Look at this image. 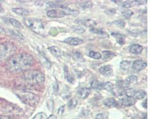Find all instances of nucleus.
I'll use <instances>...</instances> for the list:
<instances>
[{
  "label": "nucleus",
  "instance_id": "72a5a7b5",
  "mask_svg": "<svg viewBox=\"0 0 160 119\" xmlns=\"http://www.w3.org/2000/svg\"><path fill=\"white\" fill-rule=\"evenodd\" d=\"M89 56L93 59H100L102 57L101 54L98 53H96V52H94V51H90L89 53Z\"/></svg>",
  "mask_w": 160,
  "mask_h": 119
},
{
  "label": "nucleus",
  "instance_id": "1a4fd4ad",
  "mask_svg": "<svg viewBox=\"0 0 160 119\" xmlns=\"http://www.w3.org/2000/svg\"><path fill=\"white\" fill-rule=\"evenodd\" d=\"M100 73L105 77H111L113 74V70L111 66L106 65L100 68Z\"/></svg>",
  "mask_w": 160,
  "mask_h": 119
},
{
  "label": "nucleus",
  "instance_id": "5701e85b",
  "mask_svg": "<svg viewBox=\"0 0 160 119\" xmlns=\"http://www.w3.org/2000/svg\"><path fill=\"white\" fill-rule=\"evenodd\" d=\"M104 104L108 108H114L118 105V102L113 98H109L104 101Z\"/></svg>",
  "mask_w": 160,
  "mask_h": 119
},
{
  "label": "nucleus",
  "instance_id": "cd10ccee",
  "mask_svg": "<svg viewBox=\"0 0 160 119\" xmlns=\"http://www.w3.org/2000/svg\"><path fill=\"white\" fill-rule=\"evenodd\" d=\"M146 95V92L142 90H136V93L134 97V98L135 100H141L143 99Z\"/></svg>",
  "mask_w": 160,
  "mask_h": 119
},
{
  "label": "nucleus",
  "instance_id": "473e14b6",
  "mask_svg": "<svg viewBox=\"0 0 160 119\" xmlns=\"http://www.w3.org/2000/svg\"><path fill=\"white\" fill-rule=\"evenodd\" d=\"M131 66V62L128 61H123L121 63V68L123 70H128Z\"/></svg>",
  "mask_w": 160,
  "mask_h": 119
},
{
  "label": "nucleus",
  "instance_id": "6ab92c4d",
  "mask_svg": "<svg viewBox=\"0 0 160 119\" xmlns=\"http://www.w3.org/2000/svg\"><path fill=\"white\" fill-rule=\"evenodd\" d=\"M144 49V47L139 44L133 45L129 48V52L134 54H140Z\"/></svg>",
  "mask_w": 160,
  "mask_h": 119
},
{
  "label": "nucleus",
  "instance_id": "ddd939ff",
  "mask_svg": "<svg viewBox=\"0 0 160 119\" xmlns=\"http://www.w3.org/2000/svg\"><path fill=\"white\" fill-rule=\"evenodd\" d=\"M136 100L134 98H122L119 100V104L122 107H129L136 103Z\"/></svg>",
  "mask_w": 160,
  "mask_h": 119
},
{
  "label": "nucleus",
  "instance_id": "de8ad7c7",
  "mask_svg": "<svg viewBox=\"0 0 160 119\" xmlns=\"http://www.w3.org/2000/svg\"><path fill=\"white\" fill-rule=\"evenodd\" d=\"M3 12H4V10H3V8H2V6H1V4L0 3V13H2Z\"/></svg>",
  "mask_w": 160,
  "mask_h": 119
},
{
  "label": "nucleus",
  "instance_id": "4c0bfd02",
  "mask_svg": "<svg viewBox=\"0 0 160 119\" xmlns=\"http://www.w3.org/2000/svg\"><path fill=\"white\" fill-rule=\"evenodd\" d=\"M133 14H134L133 12L131 10H125V11L123 12V13H122V15H124V17L126 19H128L132 15H133Z\"/></svg>",
  "mask_w": 160,
  "mask_h": 119
},
{
  "label": "nucleus",
  "instance_id": "20e7f679",
  "mask_svg": "<svg viewBox=\"0 0 160 119\" xmlns=\"http://www.w3.org/2000/svg\"><path fill=\"white\" fill-rule=\"evenodd\" d=\"M19 99L24 103L31 107H35L40 101V97L30 92H19L16 93Z\"/></svg>",
  "mask_w": 160,
  "mask_h": 119
},
{
  "label": "nucleus",
  "instance_id": "a211bd4d",
  "mask_svg": "<svg viewBox=\"0 0 160 119\" xmlns=\"http://www.w3.org/2000/svg\"><path fill=\"white\" fill-rule=\"evenodd\" d=\"M91 93V89L87 88H83L79 89L78 92V95L82 99L86 98Z\"/></svg>",
  "mask_w": 160,
  "mask_h": 119
},
{
  "label": "nucleus",
  "instance_id": "423d86ee",
  "mask_svg": "<svg viewBox=\"0 0 160 119\" xmlns=\"http://www.w3.org/2000/svg\"><path fill=\"white\" fill-rule=\"evenodd\" d=\"M4 33H6L7 35H9L10 36L13 38L14 39H18L20 41L24 40V35L19 32L17 30H13L9 29H4Z\"/></svg>",
  "mask_w": 160,
  "mask_h": 119
},
{
  "label": "nucleus",
  "instance_id": "6e6552de",
  "mask_svg": "<svg viewBox=\"0 0 160 119\" xmlns=\"http://www.w3.org/2000/svg\"><path fill=\"white\" fill-rule=\"evenodd\" d=\"M46 6L48 8H61L64 9L67 7V4L62 1H50L46 4Z\"/></svg>",
  "mask_w": 160,
  "mask_h": 119
},
{
  "label": "nucleus",
  "instance_id": "09e8293b",
  "mask_svg": "<svg viewBox=\"0 0 160 119\" xmlns=\"http://www.w3.org/2000/svg\"><path fill=\"white\" fill-rule=\"evenodd\" d=\"M0 33H4V29L0 26Z\"/></svg>",
  "mask_w": 160,
  "mask_h": 119
},
{
  "label": "nucleus",
  "instance_id": "f8f14e48",
  "mask_svg": "<svg viewBox=\"0 0 160 119\" xmlns=\"http://www.w3.org/2000/svg\"><path fill=\"white\" fill-rule=\"evenodd\" d=\"M83 40L78 38H68L64 41V42L72 46H77L83 43Z\"/></svg>",
  "mask_w": 160,
  "mask_h": 119
},
{
  "label": "nucleus",
  "instance_id": "9b49d317",
  "mask_svg": "<svg viewBox=\"0 0 160 119\" xmlns=\"http://www.w3.org/2000/svg\"><path fill=\"white\" fill-rule=\"evenodd\" d=\"M47 15L51 18H62L65 15L64 12L61 10H51L47 12Z\"/></svg>",
  "mask_w": 160,
  "mask_h": 119
},
{
  "label": "nucleus",
  "instance_id": "7c9ffc66",
  "mask_svg": "<svg viewBox=\"0 0 160 119\" xmlns=\"http://www.w3.org/2000/svg\"><path fill=\"white\" fill-rule=\"evenodd\" d=\"M71 29L73 32L78 34H82L85 32V29L80 26H73L71 27Z\"/></svg>",
  "mask_w": 160,
  "mask_h": 119
},
{
  "label": "nucleus",
  "instance_id": "bb28decb",
  "mask_svg": "<svg viewBox=\"0 0 160 119\" xmlns=\"http://www.w3.org/2000/svg\"><path fill=\"white\" fill-rule=\"evenodd\" d=\"M136 90L132 88H126L124 90V95L128 98H134Z\"/></svg>",
  "mask_w": 160,
  "mask_h": 119
},
{
  "label": "nucleus",
  "instance_id": "c9c22d12",
  "mask_svg": "<svg viewBox=\"0 0 160 119\" xmlns=\"http://www.w3.org/2000/svg\"><path fill=\"white\" fill-rule=\"evenodd\" d=\"M46 118H47L46 114L43 112H41L35 114L32 119H46Z\"/></svg>",
  "mask_w": 160,
  "mask_h": 119
},
{
  "label": "nucleus",
  "instance_id": "79ce46f5",
  "mask_svg": "<svg viewBox=\"0 0 160 119\" xmlns=\"http://www.w3.org/2000/svg\"><path fill=\"white\" fill-rule=\"evenodd\" d=\"M106 13L107 14V15H113L114 14H115L116 13V10L113 8H111V9H108L106 11Z\"/></svg>",
  "mask_w": 160,
  "mask_h": 119
},
{
  "label": "nucleus",
  "instance_id": "7ed1b4c3",
  "mask_svg": "<svg viewBox=\"0 0 160 119\" xmlns=\"http://www.w3.org/2000/svg\"><path fill=\"white\" fill-rule=\"evenodd\" d=\"M24 23L35 33L42 36L46 35L45 25L42 20L31 18H25L24 19Z\"/></svg>",
  "mask_w": 160,
  "mask_h": 119
},
{
  "label": "nucleus",
  "instance_id": "c85d7f7f",
  "mask_svg": "<svg viewBox=\"0 0 160 119\" xmlns=\"http://www.w3.org/2000/svg\"><path fill=\"white\" fill-rule=\"evenodd\" d=\"M104 89H106L107 91L111 92L113 95H115V88L111 82H107L106 83H104Z\"/></svg>",
  "mask_w": 160,
  "mask_h": 119
},
{
  "label": "nucleus",
  "instance_id": "ea45409f",
  "mask_svg": "<svg viewBox=\"0 0 160 119\" xmlns=\"http://www.w3.org/2000/svg\"><path fill=\"white\" fill-rule=\"evenodd\" d=\"M53 88L54 93L57 94L58 93V91H59V85H58V84L56 82L55 83H54V84L53 85Z\"/></svg>",
  "mask_w": 160,
  "mask_h": 119
},
{
  "label": "nucleus",
  "instance_id": "a19ab883",
  "mask_svg": "<svg viewBox=\"0 0 160 119\" xmlns=\"http://www.w3.org/2000/svg\"><path fill=\"white\" fill-rule=\"evenodd\" d=\"M64 111H65V105H63L60 107L58 110V114L62 116L64 114Z\"/></svg>",
  "mask_w": 160,
  "mask_h": 119
},
{
  "label": "nucleus",
  "instance_id": "f704fd0d",
  "mask_svg": "<svg viewBox=\"0 0 160 119\" xmlns=\"http://www.w3.org/2000/svg\"><path fill=\"white\" fill-rule=\"evenodd\" d=\"M112 23L113 25H115V26H116L119 28H123L125 26V22L122 20H116V21H114Z\"/></svg>",
  "mask_w": 160,
  "mask_h": 119
},
{
  "label": "nucleus",
  "instance_id": "2f4dec72",
  "mask_svg": "<svg viewBox=\"0 0 160 119\" xmlns=\"http://www.w3.org/2000/svg\"><path fill=\"white\" fill-rule=\"evenodd\" d=\"M78 104V101L75 98H70L68 103V108L69 109H73L76 107Z\"/></svg>",
  "mask_w": 160,
  "mask_h": 119
},
{
  "label": "nucleus",
  "instance_id": "2eb2a0df",
  "mask_svg": "<svg viewBox=\"0 0 160 119\" xmlns=\"http://www.w3.org/2000/svg\"><path fill=\"white\" fill-rule=\"evenodd\" d=\"M90 31L98 35L99 37L105 38H109L108 33L106 32V30L104 29H96L94 28H92L90 29Z\"/></svg>",
  "mask_w": 160,
  "mask_h": 119
},
{
  "label": "nucleus",
  "instance_id": "c756f323",
  "mask_svg": "<svg viewBox=\"0 0 160 119\" xmlns=\"http://www.w3.org/2000/svg\"><path fill=\"white\" fill-rule=\"evenodd\" d=\"M73 58L75 59L76 61L79 63H84L85 60L84 59L83 57L82 56V54L79 51H75L73 53Z\"/></svg>",
  "mask_w": 160,
  "mask_h": 119
},
{
  "label": "nucleus",
  "instance_id": "0eeeda50",
  "mask_svg": "<svg viewBox=\"0 0 160 119\" xmlns=\"http://www.w3.org/2000/svg\"><path fill=\"white\" fill-rule=\"evenodd\" d=\"M147 67V63L142 59L134 61L132 64V68L136 71H141Z\"/></svg>",
  "mask_w": 160,
  "mask_h": 119
},
{
  "label": "nucleus",
  "instance_id": "f257e3e1",
  "mask_svg": "<svg viewBox=\"0 0 160 119\" xmlns=\"http://www.w3.org/2000/svg\"><path fill=\"white\" fill-rule=\"evenodd\" d=\"M34 63L32 56L27 53L14 54L7 59L5 67L12 72H21L30 70Z\"/></svg>",
  "mask_w": 160,
  "mask_h": 119
},
{
  "label": "nucleus",
  "instance_id": "4468645a",
  "mask_svg": "<svg viewBox=\"0 0 160 119\" xmlns=\"http://www.w3.org/2000/svg\"><path fill=\"white\" fill-rule=\"evenodd\" d=\"M145 2H146V1H127L122 3V7L125 8H129L136 5L144 4Z\"/></svg>",
  "mask_w": 160,
  "mask_h": 119
},
{
  "label": "nucleus",
  "instance_id": "f03ea898",
  "mask_svg": "<svg viewBox=\"0 0 160 119\" xmlns=\"http://www.w3.org/2000/svg\"><path fill=\"white\" fill-rule=\"evenodd\" d=\"M23 77L26 82L31 85L42 84L45 80L43 73L36 70H28L25 71Z\"/></svg>",
  "mask_w": 160,
  "mask_h": 119
},
{
  "label": "nucleus",
  "instance_id": "393cba45",
  "mask_svg": "<svg viewBox=\"0 0 160 119\" xmlns=\"http://www.w3.org/2000/svg\"><path fill=\"white\" fill-rule=\"evenodd\" d=\"M9 22L12 26H13L14 27H15L17 29H23L24 28V26L22 25V24L14 18H10Z\"/></svg>",
  "mask_w": 160,
  "mask_h": 119
},
{
  "label": "nucleus",
  "instance_id": "f3484780",
  "mask_svg": "<svg viewBox=\"0 0 160 119\" xmlns=\"http://www.w3.org/2000/svg\"><path fill=\"white\" fill-rule=\"evenodd\" d=\"M49 51H50V53L55 57L56 58H61L62 56V54H61V51L60 50V49L59 48H58L56 46H50L48 48Z\"/></svg>",
  "mask_w": 160,
  "mask_h": 119
},
{
  "label": "nucleus",
  "instance_id": "49530a36",
  "mask_svg": "<svg viewBox=\"0 0 160 119\" xmlns=\"http://www.w3.org/2000/svg\"><path fill=\"white\" fill-rule=\"evenodd\" d=\"M48 119H57V117L55 115H50Z\"/></svg>",
  "mask_w": 160,
  "mask_h": 119
},
{
  "label": "nucleus",
  "instance_id": "58836bf2",
  "mask_svg": "<svg viewBox=\"0 0 160 119\" xmlns=\"http://www.w3.org/2000/svg\"><path fill=\"white\" fill-rule=\"evenodd\" d=\"M112 35L115 38H116V39L121 38H125V36L124 35H122L120 33H118V32H113V33H112Z\"/></svg>",
  "mask_w": 160,
  "mask_h": 119
},
{
  "label": "nucleus",
  "instance_id": "37998d69",
  "mask_svg": "<svg viewBox=\"0 0 160 119\" xmlns=\"http://www.w3.org/2000/svg\"><path fill=\"white\" fill-rule=\"evenodd\" d=\"M106 119V116H105L104 114H98V115H96V119Z\"/></svg>",
  "mask_w": 160,
  "mask_h": 119
},
{
  "label": "nucleus",
  "instance_id": "39448f33",
  "mask_svg": "<svg viewBox=\"0 0 160 119\" xmlns=\"http://www.w3.org/2000/svg\"><path fill=\"white\" fill-rule=\"evenodd\" d=\"M15 44L10 42H5L0 44V61L9 59L16 52Z\"/></svg>",
  "mask_w": 160,
  "mask_h": 119
},
{
  "label": "nucleus",
  "instance_id": "a878e982",
  "mask_svg": "<svg viewBox=\"0 0 160 119\" xmlns=\"http://www.w3.org/2000/svg\"><path fill=\"white\" fill-rule=\"evenodd\" d=\"M63 11L64 12V13L65 15H71L73 16H77L78 15H79V12L78 11L76 10H73V9H71L69 7H66L63 10Z\"/></svg>",
  "mask_w": 160,
  "mask_h": 119
},
{
  "label": "nucleus",
  "instance_id": "c03bdc74",
  "mask_svg": "<svg viewBox=\"0 0 160 119\" xmlns=\"http://www.w3.org/2000/svg\"><path fill=\"white\" fill-rule=\"evenodd\" d=\"M0 119H13L10 117L9 116H2L0 115Z\"/></svg>",
  "mask_w": 160,
  "mask_h": 119
},
{
  "label": "nucleus",
  "instance_id": "b1692460",
  "mask_svg": "<svg viewBox=\"0 0 160 119\" xmlns=\"http://www.w3.org/2000/svg\"><path fill=\"white\" fill-rule=\"evenodd\" d=\"M103 56L104 59L106 61L107 60H111V59H113L116 55L114 53L110 51H103Z\"/></svg>",
  "mask_w": 160,
  "mask_h": 119
},
{
  "label": "nucleus",
  "instance_id": "a18cd8bd",
  "mask_svg": "<svg viewBox=\"0 0 160 119\" xmlns=\"http://www.w3.org/2000/svg\"><path fill=\"white\" fill-rule=\"evenodd\" d=\"M142 106H143V107H144V108H147V100H144V101L142 103Z\"/></svg>",
  "mask_w": 160,
  "mask_h": 119
},
{
  "label": "nucleus",
  "instance_id": "412c9836",
  "mask_svg": "<svg viewBox=\"0 0 160 119\" xmlns=\"http://www.w3.org/2000/svg\"><path fill=\"white\" fill-rule=\"evenodd\" d=\"M64 76H65V79H67V82H69L71 84H73L74 82H75V79L69 73L68 67L66 66L64 67Z\"/></svg>",
  "mask_w": 160,
  "mask_h": 119
},
{
  "label": "nucleus",
  "instance_id": "aec40b11",
  "mask_svg": "<svg viewBox=\"0 0 160 119\" xmlns=\"http://www.w3.org/2000/svg\"><path fill=\"white\" fill-rule=\"evenodd\" d=\"M104 83L101 82H99L96 80H93L91 82V87L93 89H96V90H101L104 89Z\"/></svg>",
  "mask_w": 160,
  "mask_h": 119
},
{
  "label": "nucleus",
  "instance_id": "9d476101",
  "mask_svg": "<svg viewBox=\"0 0 160 119\" xmlns=\"http://www.w3.org/2000/svg\"><path fill=\"white\" fill-rule=\"evenodd\" d=\"M75 22L78 24H80L86 27H89L91 28H94L96 25V22L94 20L90 19H86L83 20H77Z\"/></svg>",
  "mask_w": 160,
  "mask_h": 119
},
{
  "label": "nucleus",
  "instance_id": "dca6fc26",
  "mask_svg": "<svg viewBox=\"0 0 160 119\" xmlns=\"http://www.w3.org/2000/svg\"><path fill=\"white\" fill-rule=\"evenodd\" d=\"M137 83V77L134 75H131L128 77L126 80L124 82V87L129 88L131 85H134Z\"/></svg>",
  "mask_w": 160,
  "mask_h": 119
},
{
  "label": "nucleus",
  "instance_id": "e433bc0d",
  "mask_svg": "<svg viewBox=\"0 0 160 119\" xmlns=\"http://www.w3.org/2000/svg\"><path fill=\"white\" fill-rule=\"evenodd\" d=\"M91 6H92V3H91V1H84V2L81 4V7H82V8H83V9L91 8Z\"/></svg>",
  "mask_w": 160,
  "mask_h": 119
},
{
  "label": "nucleus",
  "instance_id": "4be33fe9",
  "mask_svg": "<svg viewBox=\"0 0 160 119\" xmlns=\"http://www.w3.org/2000/svg\"><path fill=\"white\" fill-rule=\"evenodd\" d=\"M12 11L17 15H23V16H26L30 14V12L24 8H20V7H16V8H13Z\"/></svg>",
  "mask_w": 160,
  "mask_h": 119
}]
</instances>
